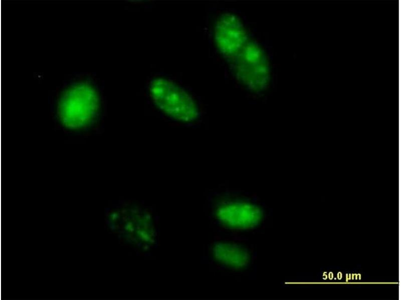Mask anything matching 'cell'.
<instances>
[{
	"instance_id": "obj_1",
	"label": "cell",
	"mask_w": 401,
	"mask_h": 300,
	"mask_svg": "<svg viewBox=\"0 0 401 300\" xmlns=\"http://www.w3.org/2000/svg\"><path fill=\"white\" fill-rule=\"evenodd\" d=\"M149 92L157 108L170 118L182 122H190L197 118L198 108L193 98L173 82L154 78L150 84Z\"/></svg>"
},
{
	"instance_id": "obj_2",
	"label": "cell",
	"mask_w": 401,
	"mask_h": 300,
	"mask_svg": "<svg viewBox=\"0 0 401 300\" xmlns=\"http://www.w3.org/2000/svg\"><path fill=\"white\" fill-rule=\"evenodd\" d=\"M113 230L128 244L147 248L155 242V230L151 215L137 207L120 208L110 214Z\"/></svg>"
},
{
	"instance_id": "obj_3",
	"label": "cell",
	"mask_w": 401,
	"mask_h": 300,
	"mask_svg": "<svg viewBox=\"0 0 401 300\" xmlns=\"http://www.w3.org/2000/svg\"><path fill=\"white\" fill-rule=\"evenodd\" d=\"M237 78L254 92L266 88L270 80V68L266 53L257 43L248 41L231 60Z\"/></svg>"
},
{
	"instance_id": "obj_4",
	"label": "cell",
	"mask_w": 401,
	"mask_h": 300,
	"mask_svg": "<svg viewBox=\"0 0 401 300\" xmlns=\"http://www.w3.org/2000/svg\"><path fill=\"white\" fill-rule=\"evenodd\" d=\"M98 106V97L94 89L88 84H77L70 88L61 100L60 120L69 128H81L91 122Z\"/></svg>"
},
{
	"instance_id": "obj_5",
	"label": "cell",
	"mask_w": 401,
	"mask_h": 300,
	"mask_svg": "<svg viewBox=\"0 0 401 300\" xmlns=\"http://www.w3.org/2000/svg\"><path fill=\"white\" fill-rule=\"evenodd\" d=\"M214 38L219 51L230 60L249 41L247 32L241 20L229 12L218 18L214 29Z\"/></svg>"
},
{
	"instance_id": "obj_6",
	"label": "cell",
	"mask_w": 401,
	"mask_h": 300,
	"mask_svg": "<svg viewBox=\"0 0 401 300\" xmlns=\"http://www.w3.org/2000/svg\"><path fill=\"white\" fill-rule=\"evenodd\" d=\"M217 216L225 224L235 228H249L260 220L262 212L256 206L243 202H232L220 206Z\"/></svg>"
},
{
	"instance_id": "obj_7",
	"label": "cell",
	"mask_w": 401,
	"mask_h": 300,
	"mask_svg": "<svg viewBox=\"0 0 401 300\" xmlns=\"http://www.w3.org/2000/svg\"><path fill=\"white\" fill-rule=\"evenodd\" d=\"M213 250L216 258L228 266L241 267L248 262L247 253L234 245L218 244L214 246Z\"/></svg>"
}]
</instances>
